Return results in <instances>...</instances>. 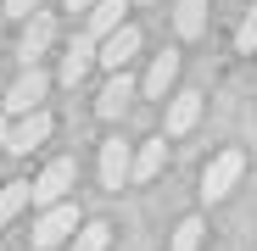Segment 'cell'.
<instances>
[{
	"mask_svg": "<svg viewBox=\"0 0 257 251\" xmlns=\"http://www.w3.org/2000/svg\"><path fill=\"white\" fill-rule=\"evenodd\" d=\"M45 90H51V73H45V67H23V73H17V84H6V95H0V106H6L12 117L45 112V106H39V101H45Z\"/></svg>",
	"mask_w": 257,
	"mask_h": 251,
	"instance_id": "1",
	"label": "cell"
},
{
	"mask_svg": "<svg viewBox=\"0 0 257 251\" xmlns=\"http://www.w3.org/2000/svg\"><path fill=\"white\" fill-rule=\"evenodd\" d=\"M84 223H78V206L73 201H62V206H45L39 212V223H34V251H51V245H67V234H78Z\"/></svg>",
	"mask_w": 257,
	"mask_h": 251,
	"instance_id": "2",
	"label": "cell"
},
{
	"mask_svg": "<svg viewBox=\"0 0 257 251\" xmlns=\"http://www.w3.org/2000/svg\"><path fill=\"white\" fill-rule=\"evenodd\" d=\"M240 173H246V156L240 151H218L207 162V173H201V201H224L240 184Z\"/></svg>",
	"mask_w": 257,
	"mask_h": 251,
	"instance_id": "3",
	"label": "cell"
},
{
	"mask_svg": "<svg viewBox=\"0 0 257 251\" xmlns=\"http://www.w3.org/2000/svg\"><path fill=\"white\" fill-rule=\"evenodd\" d=\"M73 179H78L73 156H56V162H45V173L34 179V201H39V206H62V201L73 195Z\"/></svg>",
	"mask_w": 257,
	"mask_h": 251,
	"instance_id": "4",
	"label": "cell"
},
{
	"mask_svg": "<svg viewBox=\"0 0 257 251\" xmlns=\"http://www.w3.org/2000/svg\"><path fill=\"white\" fill-rule=\"evenodd\" d=\"M56 45V17L51 12H34L28 23H23V34H17V56H23V67H39V56H45Z\"/></svg>",
	"mask_w": 257,
	"mask_h": 251,
	"instance_id": "5",
	"label": "cell"
},
{
	"mask_svg": "<svg viewBox=\"0 0 257 251\" xmlns=\"http://www.w3.org/2000/svg\"><path fill=\"white\" fill-rule=\"evenodd\" d=\"M45 140H51V112H28V117H17V123H12L6 151H12V156H28V151H39Z\"/></svg>",
	"mask_w": 257,
	"mask_h": 251,
	"instance_id": "6",
	"label": "cell"
},
{
	"mask_svg": "<svg viewBox=\"0 0 257 251\" xmlns=\"http://www.w3.org/2000/svg\"><path fill=\"white\" fill-rule=\"evenodd\" d=\"M128 179H135V145L106 140V145H101V184H106V190H123Z\"/></svg>",
	"mask_w": 257,
	"mask_h": 251,
	"instance_id": "7",
	"label": "cell"
},
{
	"mask_svg": "<svg viewBox=\"0 0 257 251\" xmlns=\"http://www.w3.org/2000/svg\"><path fill=\"white\" fill-rule=\"evenodd\" d=\"M135 51H140V28H135V23H123L117 34H106V39H101V56H95V62H101L106 73H123Z\"/></svg>",
	"mask_w": 257,
	"mask_h": 251,
	"instance_id": "8",
	"label": "cell"
},
{
	"mask_svg": "<svg viewBox=\"0 0 257 251\" xmlns=\"http://www.w3.org/2000/svg\"><path fill=\"white\" fill-rule=\"evenodd\" d=\"M174 78H179V51H162V56L151 62L146 84H140V95H146V101H168V90H174Z\"/></svg>",
	"mask_w": 257,
	"mask_h": 251,
	"instance_id": "9",
	"label": "cell"
},
{
	"mask_svg": "<svg viewBox=\"0 0 257 251\" xmlns=\"http://www.w3.org/2000/svg\"><path fill=\"white\" fill-rule=\"evenodd\" d=\"M128 101H135V78H128V73H112V84L95 95V112H101L106 123H117V117L128 112Z\"/></svg>",
	"mask_w": 257,
	"mask_h": 251,
	"instance_id": "10",
	"label": "cell"
},
{
	"mask_svg": "<svg viewBox=\"0 0 257 251\" xmlns=\"http://www.w3.org/2000/svg\"><path fill=\"white\" fill-rule=\"evenodd\" d=\"M196 117H201V95H196V90L168 95V134H190Z\"/></svg>",
	"mask_w": 257,
	"mask_h": 251,
	"instance_id": "11",
	"label": "cell"
},
{
	"mask_svg": "<svg viewBox=\"0 0 257 251\" xmlns=\"http://www.w3.org/2000/svg\"><path fill=\"white\" fill-rule=\"evenodd\" d=\"M95 56H101V45H95L90 34H84V39H73V45H67V56H62V84H78L84 73L95 67Z\"/></svg>",
	"mask_w": 257,
	"mask_h": 251,
	"instance_id": "12",
	"label": "cell"
},
{
	"mask_svg": "<svg viewBox=\"0 0 257 251\" xmlns=\"http://www.w3.org/2000/svg\"><path fill=\"white\" fill-rule=\"evenodd\" d=\"M123 12H128V0H95V12H90V39L95 45L123 28Z\"/></svg>",
	"mask_w": 257,
	"mask_h": 251,
	"instance_id": "13",
	"label": "cell"
},
{
	"mask_svg": "<svg viewBox=\"0 0 257 251\" xmlns=\"http://www.w3.org/2000/svg\"><path fill=\"white\" fill-rule=\"evenodd\" d=\"M162 162H168V145H162V140H140V145H135V184L157 179Z\"/></svg>",
	"mask_w": 257,
	"mask_h": 251,
	"instance_id": "14",
	"label": "cell"
},
{
	"mask_svg": "<svg viewBox=\"0 0 257 251\" xmlns=\"http://www.w3.org/2000/svg\"><path fill=\"white\" fill-rule=\"evenodd\" d=\"M174 28H179L185 39H196V34L207 28V0H174Z\"/></svg>",
	"mask_w": 257,
	"mask_h": 251,
	"instance_id": "15",
	"label": "cell"
},
{
	"mask_svg": "<svg viewBox=\"0 0 257 251\" xmlns=\"http://www.w3.org/2000/svg\"><path fill=\"white\" fill-rule=\"evenodd\" d=\"M28 201H34V184H23V179H17V184H0V229H6Z\"/></svg>",
	"mask_w": 257,
	"mask_h": 251,
	"instance_id": "16",
	"label": "cell"
},
{
	"mask_svg": "<svg viewBox=\"0 0 257 251\" xmlns=\"http://www.w3.org/2000/svg\"><path fill=\"white\" fill-rule=\"evenodd\" d=\"M201 240H207V223H201V218H179L174 245H168V251H201Z\"/></svg>",
	"mask_w": 257,
	"mask_h": 251,
	"instance_id": "17",
	"label": "cell"
},
{
	"mask_svg": "<svg viewBox=\"0 0 257 251\" xmlns=\"http://www.w3.org/2000/svg\"><path fill=\"white\" fill-rule=\"evenodd\" d=\"M106 245H112V229L106 223H84L73 234V251H106Z\"/></svg>",
	"mask_w": 257,
	"mask_h": 251,
	"instance_id": "18",
	"label": "cell"
},
{
	"mask_svg": "<svg viewBox=\"0 0 257 251\" xmlns=\"http://www.w3.org/2000/svg\"><path fill=\"white\" fill-rule=\"evenodd\" d=\"M235 45H240L246 56L257 51V0H251V12H246V17H240V28H235Z\"/></svg>",
	"mask_w": 257,
	"mask_h": 251,
	"instance_id": "19",
	"label": "cell"
},
{
	"mask_svg": "<svg viewBox=\"0 0 257 251\" xmlns=\"http://www.w3.org/2000/svg\"><path fill=\"white\" fill-rule=\"evenodd\" d=\"M39 12V0H0V17H17V23H28Z\"/></svg>",
	"mask_w": 257,
	"mask_h": 251,
	"instance_id": "20",
	"label": "cell"
},
{
	"mask_svg": "<svg viewBox=\"0 0 257 251\" xmlns=\"http://www.w3.org/2000/svg\"><path fill=\"white\" fill-rule=\"evenodd\" d=\"M67 12H95V0H67Z\"/></svg>",
	"mask_w": 257,
	"mask_h": 251,
	"instance_id": "21",
	"label": "cell"
},
{
	"mask_svg": "<svg viewBox=\"0 0 257 251\" xmlns=\"http://www.w3.org/2000/svg\"><path fill=\"white\" fill-rule=\"evenodd\" d=\"M6 134H12V123H6V112H0V151H6Z\"/></svg>",
	"mask_w": 257,
	"mask_h": 251,
	"instance_id": "22",
	"label": "cell"
},
{
	"mask_svg": "<svg viewBox=\"0 0 257 251\" xmlns=\"http://www.w3.org/2000/svg\"><path fill=\"white\" fill-rule=\"evenodd\" d=\"M0 39H6V17H0Z\"/></svg>",
	"mask_w": 257,
	"mask_h": 251,
	"instance_id": "23",
	"label": "cell"
},
{
	"mask_svg": "<svg viewBox=\"0 0 257 251\" xmlns=\"http://www.w3.org/2000/svg\"><path fill=\"white\" fill-rule=\"evenodd\" d=\"M146 6H151V0H146Z\"/></svg>",
	"mask_w": 257,
	"mask_h": 251,
	"instance_id": "24",
	"label": "cell"
},
{
	"mask_svg": "<svg viewBox=\"0 0 257 251\" xmlns=\"http://www.w3.org/2000/svg\"><path fill=\"white\" fill-rule=\"evenodd\" d=\"M0 95H6V90H0Z\"/></svg>",
	"mask_w": 257,
	"mask_h": 251,
	"instance_id": "25",
	"label": "cell"
}]
</instances>
